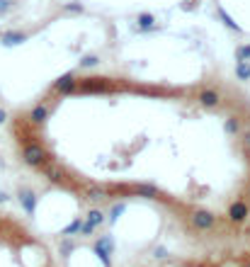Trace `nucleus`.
Wrapping results in <instances>:
<instances>
[{
	"mask_svg": "<svg viewBox=\"0 0 250 267\" xmlns=\"http://www.w3.org/2000/svg\"><path fill=\"white\" fill-rule=\"evenodd\" d=\"M219 17H221V22H223V25H226L228 29H233V32H240V27H238L236 22L231 20V15H226V10H223V8H219Z\"/></svg>",
	"mask_w": 250,
	"mask_h": 267,
	"instance_id": "4468645a",
	"label": "nucleus"
},
{
	"mask_svg": "<svg viewBox=\"0 0 250 267\" xmlns=\"http://www.w3.org/2000/svg\"><path fill=\"white\" fill-rule=\"evenodd\" d=\"M5 122V110H0V124Z\"/></svg>",
	"mask_w": 250,
	"mask_h": 267,
	"instance_id": "bb28decb",
	"label": "nucleus"
},
{
	"mask_svg": "<svg viewBox=\"0 0 250 267\" xmlns=\"http://www.w3.org/2000/svg\"><path fill=\"white\" fill-rule=\"evenodd\" d=\"M22 158H25L27 165H34V168H39V165H44V163L49 160V158H46V151L42 148V143H37V141H29L27 146H25Z\"/></svg>",
	"mask_w": 250,
	"mask_h": 267,
	"instance_id": "f257e3e1",
	"label": "nucleus"
},
{
	"mask_svg": "<svg viewBox=\"0 0 250 267\" xmlns=\"http://www.w3.org/2000/svg\"><path fill=\"white\" fill-rule=\"evenodd\" d=\"M100 61H98V56H85L83 61H80V66H83V68H88V66H98Z\"/></svg>",
	"mask_w": 250,
	"mask_h": 267,
	"instance_id": "aec40b11",
	"label": "nucleus"
},
{
	"mask_svg": "<svg viewBox=\"0 0 250 267\" xmlns=\"http://www.w3.org/2000/svg\"><path fill=\"white\" fill-rule=\"evenodd\" d=\"M27 39L22 32H8L5 37H3V44H8V46H15V44H22Z\"/></svg>",
	"mask_w": 250,
	"mask_h": 267,
	"instance_id": "9b49d317",
	"label": "nucleus"
},
{
	"mask_svg": "<svg viewBox=\"0 0 250 267\" xmlns=\"http://www.w3.org/2000/svg\"><path fill=\"white\" fill-rule=\"evenodd\" d=\"M32 122H37V124H42V122H46V117H49V107L46 105H37L34 110H32Z\"/></svg>",
	"mask_w": 250,
	"mask_h": 267,
	"instance_id": "9d476101",
	"label": "nucleus"
},
{
	"mask_svg": "<svg viewBox=\"0 0 250 267\" xmlns=\"http://www.w3.org/2000/svg\"><path fill=\"white\" fill-rule=\"evenodd\" d=\"M228 219H231L233 224H240V221H245V219H248V204H245L243 199L233 202V204L228 207Z\"/></svg>",
	"mask_w": 250,
	"mask_h": 267,
	"instance_id": "39448f33",
	"label": "nucleus"
},
{
	"mask_svg": "<svg viewBox=\"0 0 250 267\" xmlns=\"http://www.w3.org/2000/svg\"><path fill=\"white\" fill-rule=\"evenodd\" d=\"M3 202H8V195H5V192H0V204H3Z\"/></svg>",
	"mask_w": 250,
	"mask_h": 267,
	"instance_id": "a878e982",
	"label": "nucleus"
},
{
	"mask_svg": "<svg viewBox=\"0 0 250 267\" xmlns=\"http://www.w3.org/2000/svg\"><path fill=\"white\" fill-rule=\"evenodd\" d=\"M219 93L216 90H202L199 93V102H202V107H207V110H214L216 105H219Z\"/></svg>",
	"mask_w": 250,
	"mask_h": 267,
	"instance_id": "6e6552de",
	"label": "nucleus"
},
{
	"mask_svg": "<svg viewBox=\"0 0 250 267\" xmlns=\"http://www.w3.org/2000/svg\"><path fill=\"white\" fill-rule=\"evenodd\" d=\"M73 87H75V75H73V73H63V75L54 83V90L56 93H61V95L73 93Z\"/></svg>",
	"mask_w": 250,
	"mask_h": 267,
	"instance_id": "423d86ee",
	"label": "nucleus"
},
{
	"mask_svg": "<svg viewBox=\"0 0 250 267\" xmlns=\"http://www.w3.org/2000/svg\"><path fill=\"white\" fill-rule=\"evenodd\" d=\"M88 197L93 199V202H100V199H105V192H102V190H98V187H93V190L88 192Z\"/></svg>",
	"mask_w": 250,
	"mask_h": 267,
	"instance_id": "6ab92c4d",
	"label": "nucleus"
},
{
	"mask_svg": "<svg viewBox=\"0 0 250 267\" xmlns=\"http://www.w3.org/2000/svg\"><path fill=\"white\" fill-rule=\"evenodd\" d=\"M112 248H114V240H112V236H102V238L98 240V245H95V253L100 255V260H102V265H105V267H110Z\"/></svg>",
	"mask_w": 250,
	"mask_h": 267,
	"instance_id": "7ed1b4c3",
	"label": "nucleus"
},
{
	"mask_svg": "<svg viewBox=\"0 0 250 267\" xmlns=\"http://www.w3.org/2000/svg\"><path fill=\"white\" fill-rule=\"evenodd\" d=\"M122 211H124V204H117V207H114V209H112L110 219H112V221H117V216H119V214H122Z\"/></svg>",
	"mask_w": 250,
	"mask_h": 267,
	"instance_id": "412c9836",
	"label": "nucleus"
},
{
	"mask_svg": "<svg viewBox=\"0 0 250 267\" xmlns=\"http://www.w3.org/2000/svg\"><path fill=\"white\" fill-rule=\"evenodd\" d=\"M44 172H46V177L51 180V183H63V170L58 168L56 163H44Z\"/></svg>",
	"mask_w": 250,
	"mask_h": 267,
	"instance_id": "1a4fd4ad",
	"label": "nucleus"
},
{
	"mask_svg": "<svg viewBox=\"0 0 250 267\" xmlns=\"http://www.w3.org/2000/svg\"><path fill=\"white\" fill-rule=\"evenodd\" d=\"M248 267H250V265H248Z\"/></svg>",
	"mask_w": 250,
	"mask_h": 267,
	"instance_id": "c85d7f7f",
	"label": "nucleus"
},
{
	"mask_svg": "<svg viewBox=\"0 0 250 267\" xmlns=\"http://www.w3.org/2000/svg\"><path fill=\"white\" fill-rule=\"evenodd\" d=\"M105 221V216H102V211H98V209H93L90 214H88V219H85L83 224H80V233L83 236H90L95 228H98L100 224Z\"/></svg>",
	"mask_w": 250,
	"mask_h": 267,
	"instance_id": "20e7f679",
	"label": "nucleus"
},
{
	"mask_svg": "<svg viewBox=\"0 0 250 267\" xmlns=\"http://www.w3.org/2000/svg\"><path fill=\"white\" fill-rule=\"evenodd\" d=\"M190 224L195 226L197 231H209V228L214 226V214H211V211L199 209V211H195V214L190 216Z\"/></svg>",
	"mask_w": 250,
	"mask_h": 267,
	"instance_id": "f03ea898",
	"label": "nucleus"
},
{
	"mask_svg": "<svg viewBox=\"0 0 250 267\" xmlns=\"http://www.w3.org/2000/svg\"><path fill=\"white\" fill-rule=\"evenodd\" d=\"M236 58H238V61H248V58H250V44H248V46H238V49H236Z\"/></svg>",
	"mask_w": 250,
	"mask_h": 267,
	"instance_id": "f3484780",
	"label": "nucleus"
},
{
	"mask_svg": "<svg viewBox=\"0 0 250 267\" xmlns=\"http://www.w3.org/2000/svg\"><path fill=\"white\" fill-rule=\"evenodd\" d=\"M223 129H226V134H236L238 129H240V124H238L236 117H231V119H226V124H223Z\"/></svg>",
	"mask_w": 250,
	"mask_h": 267,
	"instance_id": "dca6fc26",
	"label": "nucleus"
},
{
	"mask_svg": "<svg viewBox=\"0 0 250 267\" xmlns=\"http://www.w3.org/2000/svg\"><path fill=\"white\" fill-rule=\"evenodd\" d=\"M10 5H13L10 0H0V15H3V13H8V10H10Z\"/></svg>",
	"mask_w": 250,
	"mask_h": 267,
	"instance_id": "b1692460",
	"label": "nucleus"
},
{
	"mask_svg": "<svg viewBox=\"0 0 250 267\" xmlns=\"http://www.w3.org/2000/svg\"><path fill=\"white\" fill-rule=\"evenodd\" d=\"M155 257H165V248H155Z\"/></svg>",
	"mask_w": 250,
	"mask_h": 267,
	"instance_id": "393cba45",
	"label": "nucleus"
},
{
	"mask_svg": "<svg viewBox=\"0 0 250 267\" xmlns=\"http://www.w3.org/2000/svg\"><path fill=\"white\" fill-rule=\"evenodd\" d=\"M20 204H22V209L27 214H34V209H37V195L29 192V190H22L20 192Z\"/></svg>",
	"mask_w": 250,
	"mask_h": 267,
	"instance_id": "0eeeda50",
	"label": "nucleus"
},
{
	"mask_svg": "<svg viewBox=\"0 0 250 267\" xmlns=\"http://www.w3.org/2000/svg\"><path fill=\"white\" fill-rule=\"evenodd\" d=\"M66 10H73V13H83V5H80V3H73V5H66Z\"/></svg>",
	"mask_w": 250,
	"mask_h": 267,
	"instance_id": "5701e85b",
	"label": "nucleus"
},
{
	"mask_svg": "<svg viewBox=\"0 0 250 267\" xmlns=\"http://www.w3.org/2000/svg\"><path fill=\"white\" fill-rule=\"evenodd\" d=\"M153 22H155V20H153V15H141V17H139V27L143 29V32H146V29H153V27H155Z\"/></svg>",
	"mask_w": 250,
	"mask_h": 267,
	"instance_id": "2eb2a0df",
	"label": "nucleus"
},
{
	"mask_svg": "<svg viewBox=\"0 0 250 267\" xmlns=\"http://www.w3.org/2000/svg\"><path fill=\"white\" fill-rule=\"evenodd\" d=\"M245 141H248V143H250V131H248V134H245Z\"/></svg>",
	"mask_w": 250,
	"mask_h": 267,
	"instance_id": "cd10ccee",
	"label": "nucleus"
},
{
	"mask_svg": "<svg viewBox=\"0 0 250 267\" xmlns=\"http://www.w3.org/2000/svg\"><path fill=\"white\" fill-rule=\"evenodd\" d=\"M236 75L240 78V80H248V78H250V63H245V61H238Z\"/></svg>",
	"mask_w": 250,
	"mask_h": 267,
	"instance_id": "ddd939ff",
	"label": "nucleus"
},
{
	"mask_svg": "<svg viewBox=\"0 0 250 267\" xmlns=\"http://www.w3.org/2000/svg\"><path fill=\"white\" fill-rule=\"evenodd\" d=\"M80 224H83V221L78 219V221H73L70 226H66V228H63V236H73L75 231H80Z\"/></svg>",
	"mask_w": 250,
	"mask_h": 267,
	"instance_id": "a211bd4d",
	"label": "nucleus"
},
{
	"mask_svg": "<svg viewBox=\"0 0 250 267\" xmlns=\"http://www.w3.org/2000/svg\"><path fill=\"white\" fill-rule=\"evenodd\" d=\"M61 253L63 255L73 253V243H70V240H63V243H61Z\"/></svg>",
	"mask_w": 250,
	"mask_h": 267,
	"instance_id": "4be33fe9",
	"label": "nucleus"
},
{
	"mask_svg": "<svg viewBox=\"0 0 250 267\" xmlns=\"http://www.w3.org/2000/svg\"><path fill=\"white\" fill-rule=\"evenodd\" d=\"M134 192H139L141 197H155V195H158V190H155L153 185H136Z\"/></svg>",
	"mask_w": 250,
	"mask_h": 267,
	"instance_id": "f8f14e48",
	"label": "nucleus"
}]
</instances>
